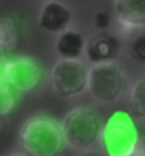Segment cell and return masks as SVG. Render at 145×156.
<instances>
[{
	"label": "cell",
	"instance_id": "1",
	"mask_svg": "<svg viewBox=\"0 0 145 156\" xmlns=\"http://www.w3.org/2000/svg\"><path fill=\"white\" fill-rule=\"evenodd\" d=\"M19 145L28 156H55L66 145L61 123L44 114L28 118L19 130Z\"/></svg>",
	"mask_w": 145,
	"mask_h": 156
},
{
	"label": "cell",
	"instance_id": "2",
	"mask_svg": "<svg viewBox=\"0 0 145 156\" xmlns=\"http://www.w3.org/2000/svg\"><path fill=\"white\" fill-rule=\"evenodd\" d=\"M61 129H62L66 145L77 151H85L101 138L103 119L96 108L81 105L72 108L62 118Z\"/></svg>",
	"mask_w": 145,
	"mask_h": 156
},
{
	"label": "cell",
	"instance_id": "3",
	"mask_svg": "<svg viewBox=\"0 0 145 156\" xmlns=\"http://www.w3.org/2000/svg\"><path fill=\"white\" fill-rule=\"evenodd\" d=\"M101 147L105 156H130L140 143L138 127L127 110L114 112L101 130Z\"/></svg>",
	"mask_w": 145,
	"mask_h": 156
},
{
	"label": "cell",
	"instance_id": "4",
	"mask_svg": "<svg viewBox=\"0 0 145 156\" xmlns=\"http://www.w3.org/2000/svg\"><path fill=\"white\" fill-rule=\"evenodd\" d=\"M127 79L118 62H99L88 68V92L99 103H112L121 98Z\"/></svg>",
	"mask_w": 145,
	"mask_h": 156
},
{
	"label": "cell",
	"instance_id": "5",
	"mask_svg": "<svg viewBox=\"0 0 145 156\" xmlns=\"http://www.w3.org/2000/svg\"><path fill=\"white\" fill-rule=\"evenodd\" d=\"M50 83L53 90L62 98H76L88 87V70L81 61L59 59L50 73Z\"/></svg>",
	"mask_w": 145,
	"mask_h": 156
},
{
	"label": "cell",
	"instance_id": "6",
	"mask_svg": "<svg viewBox=\"0 0 145 156\" xmlns=\"http://www.w3.org/2000/svg\"><path fill=\"white\" fill-rule=\"evenodd\" d=\"M4 81L19 94L33 92L42 81V66L33 57H15L9 59L4 72Z\"/></svg>",
	"mask_w": 145,
	"mask_h": 156
},
{
	"label": "cell",
	"instance_id": "7",
	"mask_svg": "<svg viewBox=\"0 0 145 156\" xmlns=\"http://www.w3.org/2000/svg\"><path fill=\"white\" fill-rule=\"evenodd\" d=\"M118 30L121 35L140 31L145 26V0H114Z\"/></svg>",
	"mask_w": 145,
	"mask_h": 156
},
{
	"label": "cell",
	"instance_id": "8",
	"mask_svg": "<svg viewBox=\"0 0 145 156\" xmlns=\"http://www.w3.org/2000/svg\"><path fill=\"white\" fill-rule=\"evenodd\" d=\"M87 57L90 62H116V59L121 53V41L118 35L108 31H99L94 35L87 44Z\"/></svg>",
	"mask_w": 145,
	"mask_h": 156
},
{
	"label": "cell",
	"instance_id": "9",
	"mask_svg": "<svg viewBox=\"0 0 145 156\" xmlns=\"http://www.w3.org/2000/svg\"><path fill=\"white\" fill-rule=\"evenodd\" d=\"M72 11L70 8H66L59 0H50L41 8L39 13V28L46 33H57L61 35L62 31L70 30V22H72Z\"/></svg>",
	"mask_w": 145,
	"mask_h": 156
},
{
	"label": "cell",
	"instance_id": "10",
	"mask_svg": "<svg viewBox=\"0 0 145 156\" xmlns=\"http://www.w3.org/2000/svg\"><path fill=\"white\" fill-rule=\"evenodd\" d=\"M55 51H57L59 59L79 61V57L87 51V41L77 30H66L57 37Z\"/></svg>",
	"mask_w": 145,
	"mask_h": 156
},
{
	"label": "cell",
	"instance_id": "11",
	"mask_svg": "<svg viewBox=\"0 0 145 156\" xmlns=\"http://www.w3.org/2000/svg\"><path fill=\"white\" fill-rule=\"evenodd\" d=\"M129 105H130L132 116L145 121V75L138 77L134 81L130 94H129Z\"/></svg>",
	"mask_w": 145,
	"mask_h": 156
},
{
	"label": "cell",
	"instance_id": "12",
	"mask_svg": "<svg viewBox=\"0 0 145 156\" xmlns=\"http://www.w3.org/2000/svg\"><path fill=\"white\" fill-rule=\"evenodd\" d=\"M17 26L9 17L0 19V51L8 53L17 46Z\"/></svg>",
	"mask_w": 145,
	"mask_h": 156
},
{
	"label": "cell",
	"instance_id": "13",
	"mask_svg": "<svg viewBox=\"0 0 145 156\" xmlns=\"http://www.w3.org/2000/svg\"><path fill=\"white\" fill-rule=\"evenodd\" d=\"M17 103V92L6 83V81H0V118L8 116Z\"/></svg>",
	"mask_w": 145,
	"mask_h": 156
},
{
	"label": "cell",
	"instance_id": "14",
	"mask_svg": "<svg viewBox=\"0 0 145 156\" xmlns=\"http://www.w3.org/2000/svg\"><path fill=\"white\" fill-rule=\"evenodd\" d=\"M130 57L140 62V64H145V31L138 33L132 42H130Z\"/></svg>",
	"mask_w": 145,
	"mask_h": 156
},
{
	"label": "cell",
	"instance_id": "15",
	"mask_svg": "<svg viewBox=\"0 0 145 156\" xmlns=\"http://www.w3.org/2000/svg\"><path fill=\"white\" fill-rule=\"evenodd\" d=\"M94 26L99 30V31H105L108 26H110V15L107 11H97L94 15Z\"/></svg>",
	"mask_w": 145,
	"mask_h": 156
},
{
	"label": "cell",
	"instance_id": "16",
	"mask_svg": "<svg viewBox=\"0 0 145 156\" xmlns=\"http://www.w3.org/2000/svg\"><path fill=\"white\" fill-rule=\"evenodd\" d=\"M130 156H145V151H143V149H136Z\"/></svg>",
	"mask_w": 145,
	"mask_h": 156
},
{
	"label": "cell",
	"instance_id": "17",
	"mask_svg": "<svg viewBox=\"0 0 145 156\" xmlns=\"http://www.w3.org/2000/svg\"><path fill=\"white\" fill-rule=\"evenodd\" d=\"M55 156H72V152H70V151H64V149H62V151H61V152H57Z\"/></svg>",
	"mask_w": 145,
	"mask_h": 156
},
{
	"label": "cell",
	"instance_id": "18",
	"mask_svg": "<svg viewBox=\"0 0 145 156\" xmlns=\"http://www.w3.org/2000/svg\"><path fill=\"white\" fill-rule=\"evenodd\" d=\"M83 156H105V154H101V152H87Z\"/></svg>",
	"mask_w": 145,
	"mask_h": 156
},
{
	"label": "cell",
	"instance_id": "19",
	"mask_svg": "<svg viewBox=\"0 0 145 156\" xmlns=\"http://www.w3.org/2000/svg\"><path fill=\"white\" fill-rule=\"evenodd\" d=\"M9 156H28V154H24V152H15V154H9Z\"/></svg>",
	"mask_w": 145,
	"mask_h": 156
}]
</instances>
